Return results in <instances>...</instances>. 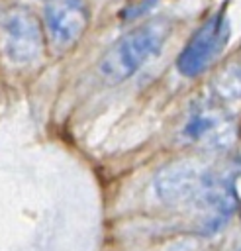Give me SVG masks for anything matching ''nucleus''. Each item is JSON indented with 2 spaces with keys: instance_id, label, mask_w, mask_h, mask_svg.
<instances>
[{
  "instance_id": "39448f33",
  "label": "nucleus",
  "mask_w": 241,
  "mask_h": 251,
  "mask_svg": "<svg viewBox=\"0 0 241 251\" xmlns=\"http://www.w3.org/2000/svg\"><path fill=\"white\" fill-rule=\"evenodd\" d=\"M90 24L86 0H47L43 8V31L57 51H67L78 43Z\"/></svg>"
},
{
  "instance_id": "f03ea898",
  "label": "nucleus",
  "mask_w": 241,
  "mask_h": 251,
  "mask_svg": "<svg viewBox=\"0 0 241 251\" xmlns=\"http://www.w3.org/2000/svg\"><path fill=\"white\" fill-rule=\"evenodd\" d=\"M43 25L39 18L24 6H12L0 16V47L14 65H29L43 51Z\"/></svg>"
},
{
  "instance_id": "20e7f679",
  "label": "nucleus",
  "mask_w": 241,
  "mask_h": 251,
  "mask_svg": "<svg viewBox=\"0 0 241 251\" xmlns=\"http://www.w3.org/2000/svg\"><path fill=\"white\" fill-rule=\"evenodd\" d=\"M217 175L194 161H178L161 169L155 176V192L167 204H186L204 194Z\"/></svg>"
},
{
  "instance_id": "0eeeda50",
  "label": "nucleus",
  "mask_w": 241,
  "mask_h": 251,
  "mask_svg": "<svg viewBox=\"0 0 241 251\" xmlns=\"http://www.w3.org/2000/svg\"><path fill=\"white\" fill-rule=\"evenodd\" d=\"M217 102H231L241 98V65L227 67L214 82Z\"/></svg>"
},
{
  "instance_id": "423d86ee",
  "label": "nucleus",
  "mask_w": 241,
  "mask_h": 251,
  "mask_svg": "<svg viewBox=\"0 0 241 251\" xmlns=\"http://www.w3.org/2000/svg\"><path fill=\"white\" fill-rule=\"evenodd\" d=\"M182 135L186 141L200 143L208 149H225L235 139V126L217 104L210 102L190 112Z\"/></svg>"
},
{
  "instance_id": "f257e3e1",
  "label": "nucleus",
  "mask_w": 241,
  "mask_h": 251,
  "mask_svg": "<svg viewBox=\"0 0 241 251\" xmlns=\"http://www.w3.org/2000/svg\"><path fill=\"white\" fill-rule=\"evenodd\" d=\"M170 33L167 20H151L121 35L98 61V75L108 84H120L133 76L165 45Z\"/></svg>"
},
{
  "instance_id": "7ed1b4c3",
  "label": "nucleus",
  "mask_w": 241,
  "mask_h": 251,
  "mask_svg": "<svg viewBox=\"0 0 241 251\" xmlns=\"http://www.w3.org/2000/svg\"><path fill=\"white\" fill-rule=\"evenodd\" d=\"M229 20L223 10L210 16L188 39L176 59V69L184 76H198L204 73L225 49L229 41Z\"/></svg>"
}]
</instances>
